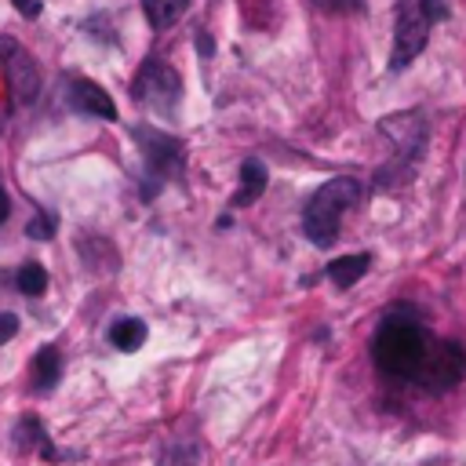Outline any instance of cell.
I'll return each instance as SVG.
<instances>
[{"label":"cell","instance_id":"6da1fadb","mask_svg":"<svg viewBox=\"0 0 466 466\" xmlns=\"http://www.w3.org/2000/svg\"><path fill=\"white\" fill-rule=\"evenodd\" d=\"M433 335L415 324L411 317H400V313H390L375 339H371V357L375 364L386 371V375H397V379H415V371L422 368V357L430 350Z\"/></svg>","mask_w":466,"mask_h":466},{"label":"cell","instance_id":"7a4b0ae2","mask_svg":"<svg viewBox=\"0 0 466 466\" xmlns=\"http://www.w3.org/2000/svg\"><path fill=\"white\" fill-rule=\"evenodd\" d=\"M360 200V182L350 178V175H339V178H328L306 204L302 211V233L309 244L317 248H331L335 237H339V222L342 215Z\"/></svg>","mask_w":466,"mask_h":466},{"label":"cell","instance_id":"3957f363","mask_svg":"<svg viewBox=\"0 0 466 466\" xmlns=\"http://www.w3.org/2000/svg\"><path fill=\"white\" fill-rule=\"evenodd\" d=\"M448 18L444 0H400L397 7V25H393V51H390V69L411 66V58L426 47L430 25Z\"/></svg>","mask_w":466,"mask_h":466},{"label":"cell","instance_id":"277c9868","mask_svg":"<svg viewBox=\"0 0 466 466\" xmlns=\"http://www.w3.org/2000/svg\"><path fill=\"white\" fill-rule=\"evenodd\" d=\"M466 379V350L459 342H444V339H433L426 357H422V368L415 371L411 382H419L422 390H433V393H444L451 386H459Z\"/></svg>","mask_w":466,"mask_h":466},{"label":"cell","instance_id":"5b68a950","mask_svg":"<svg viewBox=\"0 0 466 466\" xmlns=\"http://www.w3.org/2000/svg\"><path fill=\"white\" fill-rule=\"evenodd\" d=\"M131 98H135L138 106L153 109V113H171V109L178 106V98H182V76H178L171 66L149 58V62L138 69L135 84H131Z\"/></svg>","mask_w":466,"mask_h":466},{"label":"cell","instance_id":"8992f818","mask_svg":"<svg viewBox=\"0 0 466 466\" xmlns=\"http://www.w3.org/2000/svg\"><path fill=\"white\" fill-rule=\"evenodd\" d=\"M0 62L7 66V84H11V98L18 106H29L40 91V73H36V62L29 58V51L18 47V40L11 36H0Z\"/></svg>","mask_w":466,"mask_h":466},{"label":"cell","instance_id":"52a82bcc","mask_svg":"<svg viewBox=\"0 0 466 466\" xmlns=\"http://www.w3.org/2000/svg\"><path fill=\"white\" fill-rule=\"evenodd\" d=\"M131 135H135V142H138V149H142L146 167H149L153 178H164L167 171H178L182 167V142L178 138H171V135H164L157 127H135Z\"/></svg>","mask_w":466,"mask_h":466},{"label":"cell","instance_id":"ba28073f","mask_svg":"<svg viewBox=\"0 0 466 466\" xmlns=\"http://www.w3.org/2000/svg\"><path fill=\"white\" fill-rule=\"evenodd\" d=\"M379 131L390 135V138L397 142V149H400L408 160H415V157L422 153V142H426V120H422L419 113H397V116H386V120L379 124Z\"/></svg>","mask_w":466,"mask_h":466},{"label":"cell","instance_id":"9c48e42d","mask_svg":"<svg viewBox=\"0 0 466 466\" xmlns=\"http://www.w3.org/2000/svg\"><path fill=\"white\" fill-rule=\"evenodd\" d=\"M69 106H73L76 113H84V116L116 120V102H113L98 84H91V80H84V76H76V80L69 84Z\"/></svg>","mask_w":466,"mask_h":466},{"label":"cell","instance_id":"30bf717a","mask_svg":"<svg viewBox=\"0 0 466 466\" xmlns=\"http://www.w3.org/2000/svg\"><path fill=\"white\" fill-rule=\"evenodd\" d=\"M266 182H269V175H266V164L262 160H244L240 164V189L233 193V208H248V204H255L262 193H266Z\"/></svg>","mask_w":466,"mask_h":466},{"label":"cell","instance_id":"8fae6325","mask_svg":"<svg viewBox=\"0 0 466 466\" xmlns=\"http://www.w3.org/2000/svg\"><path fill=\"white\" fill-rule=\"evenodd\" d=\"M15 444H18V448H36L40 455L55 459V448H51V441H47V433H44V422H40L36 415H22V419L15 422Z\"/></svg>","mask_w":466,"mask_h":466},{"label":"cell","instance_id":"7c38bea8","mask_svg":"<svg viewBox=\"0 0 466 466\" xmlns=\"http://www.w3.org/2000/svg\"><path fill=\"white\" fill-rule=\"evenodd\" d=\"M368 255H339L331 266H328V277H331V284L335 288H353L364 273H368Z\"/></svg>","mask_w":466,"mask_h":466},{"label":"cell","instance_id":"4fadbf2b","mask_svg":"<svg viewBox=\"0 0 466 466\" xmlns=\"http://www.w3.org/2000/svg\"><path fill=\"white\" fill-rule=\"evenodd\" d=\"M189 4L193 0H142V11H146L153 29H167V25H175L189 11Z\"/></svg>","mask_w":466,"mask_h":466},{"label":"cell","instance_id":"5bb4252c","mask_svg":"<svg viewBox=\"0 0 466 466\" xmlns=\"http://www.w3.org/2000/svg\"><path fill=\"white\" fill-rule=\"evenodd\" d=\"M58 375H62V357H58L55 346H44L33 357V382H36V390H55Z\"/></svg>","mask_w":466,"mask_h":466},{"label":"cell","instance_id":"9a60e30c","mask_svg":"<svg viewBox=\"0 0 466 466\" xmlns=\"http://www.w3.org/2000/svg\"><path fill=\"white\" fill-rule=\"evenodd\" d=\"M109 342H113L116 350L131 353V350H138V346L146 342V324H142L138 317H120V320H113V328H109Z\"/></svg>","mask_w":466,"mask_h":466},{"label":"cell","instance_id":"2e32d148","mask_svg":"<svg viewBox=\"0 0 466 466\" xmlns=\"http://www.w3.org/2000/svg\"><path fill=\"white\" fill-rule=\"evenodd\" d=\"M15 284H18L22 295L36 299V295H44V288H47V269H44L40 262H22L18 273H15Z\"/></svg>","mask_w":466,"mask_h":466},{"label":"cell","instance_id":"e0dca14e","mask_svg":"<svg viewBox=\"0 0 466 466\" xmlns=\"http://www.w3.org/2000/svg\"><path fill=\"white\" fill-rule=\"evenodd\" d=\"M157 466H197V451L189 444H171L167 451H160Z\"/></svg>","mask_w":466,"mask_h":466},{"label":"cell","instance_id":"ac0fdd59","mask_svg":"<svg viewBox=\"0 0 466 466\" xmlns=\"http://www.w3.org/2000/svg\"><path fill=\"white\" fill-rule=\"evenodd\" d=\"M309 4L324 15H360L364 11V0H309Z\"/></svg>","mask_w":466,"mask_h":466},{"label":"cell","instance_id":"d6986e66","mask_svg":"<svg viewBox=\"0 0 466 466\" xmlns=\"http://www.w3.org/2000/svg\"><path fill=\"white\" fill-rule=\"evenodd\" d=\"M25 233H29L33 240H51V237H55V222L44 218V215H36V218L25 226Z\"/></svg>","mask_w":466,"mask_h":466},{"label":"cell","instance_id":"ffe728a7","mask_svg":"<svg viewBox=\"0 0 466 466\" xmlns=\"http://www.w3.org/2000/svg\"><path fill=\"white\" fill-rule=\"evenodd\" d=\"M15 331H18V317L15 313H0V346L7 339H15Z\"/></svg>","mask_w":466,"mask_h":466},{"label":"cell","instance_id":"44dd1931","mask_svg":"<svg viewBox=\"0 0 466 466\" xmlns=\"http://www.w3.org/2000/svg\"><path fill=\"white\" fill-rule=\"evenodd\" d=\"M15 7H18L25 18H36V15H40V0H15Z\"/></svg>","mask_w":466,"mask_h":466},{"label":"cell","instance_id":"7402d4cb","mask_svg":"<svg viewBox=\"0 0 466 466\" xmlns=\"http://www.w3.org/2000/svg\"><path fill=\"white\" fill-rule=\"evenodd\" d=\"M197 47H200V55H211V36H208V33H200V40H197Z\"/></svg>","mask_w":466,"mask_h":466},{"label":"cell","instance_id":"603a6c76","mask_svg":"<svg viewBox=\"0 0 466 466\" xmlns=\"http://www.w3.org/2000/svg\"><path fill=\"white\" fill-rule=\"evenodd\" d=\"M7 211H11V200H7V193H4V189H0V222H4V218H7Z\"/></svg>","mask_w":466,"mask_h":466}]
</instances>
